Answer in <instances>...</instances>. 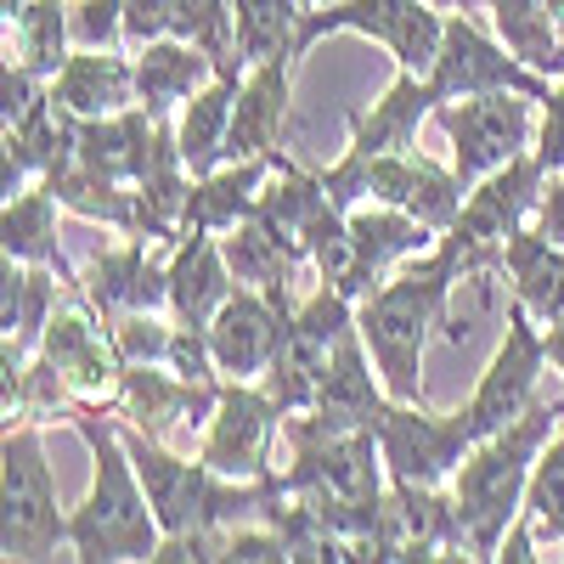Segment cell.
<instances>
[{"label": "cell", "instance_id": "6da1fadb", "mask_svg": "<svg viewBox=\"0 0 564 564\" xmlns=\"http://www.w3.org/2000/svg\"><path fill=\"white\" fill-rule=\"evenodd\" d=\"M68 423L90 446V491L68 513V553L85 564L153 558L164 542V525L153 513L148 486H141V468L124 446L119 417H108V406H79Z\"/></svg>", "mask_w": 564, "mask_h": 564}, {"label": "cell", "instance_id": "7a4b0ae2", "mask_svg": "<svg viewBox=\"0 0 564 564\" xmlns=\"http://www.w3.org/2000/svg\"><path fill=\"white\" fill-rule=\"evenodd\" d=\"M564 423V401L536 395L508 430L475 441V452L463 457V468L452 475V502H457V558H497L502 536L513 531V520L525 513V486L531 468L542 457V446L553 441V430Z\"/></svg>", "mask_w": 564, "mask_h": 564}, {"label": "cell", "instance_id": "3957f363", "mask_svg": "<svg viewBox=\"0 0 564 564\" xmlns=\"http://www.w3.org/2000/svg\"><path fill=\"white\" fill-rule=\"evenodd\" d=\"M463 282L457 260L446 243L412 254L395 265L379 289L356 300V327L372 350V367L390 390V401H423V345L430 327L446 316V300Z\"/></svg>", "mask_w": 564, "mask_h": 564}, {"label": "cell", "instance_id": "277c9868", "mask_svg": "<svg viewBox=\"0 0 564 564\" xmlns=\"http://www.w3.org/2000/svg\"><path fill=\"white\" fill-rule=\"evenodd\" d=\"M322 181H327V198H334V209H356L361 198H372V204H395V209H406V215H417L423 226L435 231H452V220L463 215V175L452 170V164H435L430 153H417V148H406V153H379V159H356V153H345L334 170H322Z\"/></svg>", "mask_w": 564, "mask_h": 564}, {"label": "cell", "instance_id": "5b68a950", "mask_svg": "<svg viewBox=\"0 0 564 564\" xmlns=\"http://www.w3.org/2000/svg\"><path fill=\"white\" fill-rule=\"evenodd\" d=\"M57 547H68V513L57 502L40 423H7V446H0V558L34 564L57 558Z\"/></svg>", "mask_w": 564, "mask_h": 564}, {"label": "cell", "instance_id": "8992f818", "mask_svg": "<svg viewBox=\"0 0 564 564\" xmlns=\"http://www.w3.org/2000/svg\"><path fill=\"white\" fill-rule=\"evenodd\" d=\"M542 186H547V170L536 153H520L513 164H502L486 181L468 186L463 215L452 220V231H441V243L452 249L463 282H480V276L502 271V249L520 226H531V215L542 204Z\"/></svg>", "mask_w": 564, "mask_h": 564}, {"label": "cell", "instance_id": "52a82bcc", "mask_svg": "<svg viewBox=\"0 0 564 564\" xmlns=\"http://www.w3.org/2000/svg\"><path fill=\"white\" fill-rule=\"evenodd\" d=\"M322 34H367L406 68V74H430L446 40V12L430 0H334L316 7L300 23V57Z\"/></svg>", "mask_w": 564, "mask_h": 564}, {"label": "cell", "instance_id": "ba28073f", "mask_svg": "<svg viewBox=\"0 0 564 564\" xmlns=\"http://www.w3.org/2000/svg\"><path fill=\"white\" fill-rule=\"evenodd\" d=\"M531 102L536 97H525V90H486V97H463V102L435 108L441 130L452 135V170L463 175V186L486 181L491 170H502L536 148Z\"/></svg>", "mask_w": 564, "mask_h": 564}, {"label": "cell", "instance_id": "9c48e42d", "mask_svg": "<svg viewBox=\"0 0 564 564\" xmlns=\"http://www.w3.org/2000/svg\"><path fill=\"white\" fill-rule=\"evenodd\" d=\"M40 356L63 372L68 390H74L85 406H113L124 356H119V345H113L108 316L90 305V294L79 289V282H63L57 311H52V322H45Z\"/></svg>", "mask_w": 564, "mask_h": 564}, {"label": "cell", "instance_id": "30bf717a", "mask_svg": "<svg viewBox=\"0 0 564 564\" xmlns=\"http://www.w3.org/2000/svg\"><path fill=\"white\" fill-rule=\"evenodd\" d=\"M345 327H356V300L334 282H322V289L294 311L289 322V339H282L276 361L265 367V390L282 412H311L316 406V384L327 361H334V345L345 339Z\"/></svg>", "mask_w": 564, "mask_h": 564}, {"label": "cell", "instance_id": "8fae6325", "mask_svg": "<svg viewBox=\"0 0 564 564\" xmlns=\"http://www.w3.org/2000/svg\"><path fill=\"white\" fill-rule=\"evenodd\" d=\"M379 452L390 480L452 486L463 457L475 452V423H468V406L423 412V401H390V412L379 417Z\"/></svg>", "mask_w": 564, "mask_h": 564}, {"label": "cell", "instance_id": "7c38bea8", "mask_svg": "<svg viewBox=\"0 0 564 564\" xmlns=\"http://www.w3.org/2000/svg\"><path fill=\"white\" fill-rule=\"evenodd\" d=\"M435 90V102H463V97H486V90H525V97L547 102L553 97V79L536 74L531 63H520L497 45L468 12H446V40H441V57L435 68L423 74Z\"/></svg>", "mask_w": 564, "mask_h": 564}, {"label": "cell", "instance_id": "4fadbf2b", "mask_svg": "<svg viewBox=\"0 0 564 564\" xmlns=\"http://www.w3.org/2000/svg\"><path fill=\"white\" fill-rule=\"evenodd\" d=\"M282 417L289 412L271 401V390L260 379H226L198 457L226 480H265L276 435H282Z\"/></svg>", "mask_w": 564, "mask_h": 564}, {"label": "cell", "instance_id": "5bb4252c", "mask_svg": "<svg viewBox=\"0 0 564 564\" xmlns=\"http://www.w3.org/2000/svg\"><path fill=\"white\" fill-rule=\"evenodd\" d=\"M294 311L300 305L289 294V282H271V289H243L238 282L209 322V350H215L220 379H265V367L289 339Z\"/></svg>", "mask_w": 564, "mask_h": 564}, {"label": "cell", "instance_id": "9a60e30c", "mask_svg": "<svg viewBox=\"0 0 564 564\" xmlns=\"http://www.w3.org/2000/svg\"><path fill=\"white\" fill-rule=\"evenodd\" d=\"M542 367H547V345H542V327L525 305H508V334L491 356V367L480 372L475 395H468V423H475V441L508 430L542 384Z\"/></svg>", "mask_w": 564, "mask_h": 564}, {"label": "cell", "instance_id": "2e32d148", "mask_svg": "<svg viewBox=\"0 0 564 564\" xmlns=\"http://www.w3.org/2000/svg\"><path fill=\"white\" fill-rule=\"evenodd\" d=\"M215 401H220V384H193L181 379L170 361H135L119 372V390H113V406L119 423L130 430L153 435V441H175L186 430H198V423L215 417Z\"/></svg>", "mask_w": 564, "mask_h": 564}, {"label": "cell", "instance_id": "e0dca14e", "mask_svg": "<svg viewBox=\"0 0 564 564\" xmlns=\"http://www.w3.org/2000/svg\"><path fill=\"white\" fill-rule=\"evenodd\" d=\"M372 558L401 564V558H457V502L446 486H412L390 480L372 525Z\"/></svg>", "mask_w": 564, "mask_h": 564}, {"label": "cell", "instance_id": "ac0fdd59", "mask_svg": "<svg viewBox=\"0 0 564 564\" xmlns=\"http://www.w3.org/2000/svg\"><path fill=\"white\" fill-rule=\"evenodd\" d=\"M159 249L164 243H153V238H124L102 254H90L79 271V289L108 322L135 316V311H164L170 305V260H159Z\"/></svg>", "mask_w": 564, "mask_h": 564}, {"label": "cell", "instance_id": "d6986e66", "mask_svg": "<svg viewBox=\"0 0 564 564\" xmlns=\"http://www.w3.org/2000/svg\"><path fill=\"white\" fill-rule=\"evenodd\" d=\"M441 238L417 215L395 209V204H367V209H350V276H345V294L361 300L372 294L379 282L406 265L412 254L435 249Z\"/></svg>", "mask_w": 564, "mask_h": 564}, {"label": "cell", "instance_id": "ffe728a7", "mask_svg": "<svg viewBox=\"0 0 564 564\" xmlns=\"http://www.w3.org/2000/svg\"><path fill=\"white\" fill-rule=\"evenodd\" d=\"M57 294H63V271L52 265H34V260H12L0 265V327H7V339H0V372H23L45 339V322L57 311Z\"/></svg>", "mask_w": 564, "mask_h": 564}, {"label": "cell", "instance_id": "44dd1931", "mask_svg": "<svg viewBox=\"0 0 564 564\" xmlns=\"http://www.w3.org/2000/svg\"><path fill=\"white\" fill-rule=\"evenodd\" d=\"M327 430H379V417L390 412V390L372 367V350L361 339V327H345V339L334 345L322 384H316V406H311Z\"/></svg>", "mask_w": 564, "mask_h": 564}, {"label": "cell", "instance_id": "7402d4cb", "mask_svg": "<svg viewBox=\"0 0 564 564\" xmlns=\"http://www.w3.org/2000/svg\"><path fill=\"white\" fill-rule=\"evenodd\" d=\"M294 63L300 57H265L243 74L238 108H231V135H226V164L238 159H265L282 148L289 130V102H294Z\"/></svg>", "mask_w": 564, "mask_h": 564}, {"label": "cell", "instance_id": "603a6c76", "mask_svg": "<svg viewBox=\"0 0 564 564\" xmlns=\"http://www.w3.org/2000/svg\"><path fill=\"white\" fill-rule=\"evenodd\" d=\"M231 289H238V276L226 265L220 231H186L170 254V316L209 327L215 311L231 300Z\"/></svg>", "mask_w": 564, "mask_h": 564}, {"label": "cell", "instance_id": "cb8c5ba5", "mask_svg": "<svg viewBox=\"0 0 564 564\" xmlns=\"http://www.w3.org/2000/svg\"><path fill=\"white\" fill-rule=\"evenodd\" d=\"M441 102H435V90H430V79L423 74H395L390 79V90L379 102H372V113H361V108H350V148L345 153H356V159H379V153H406L412 141H417V124L430 119Z\"/></svg>", "mask_w": 564, "mask_h": 564}, {"label": "cell", "instance_id": "d4e9b609", "mask_svg": "<svg viewBox=\"0 0 564 564\" xmlns=\"http://www.w3.org/2000/svg\"><path fill=\"white\" fill-rule=\"evenodd\" d=\"M130 57H135V102L148 108L153 119H164L175 102H193L198 90L220 74L215 57H204L198 45H186V40H175V34L148 40V45H141V52H130Z\"/></svg>", "mask_w": 564, "mask_h": 564}, {"label": "cell", "instance_id": "484cf974", "mask_svg": "<svg viewBox=\"0 0 564 564\" xmlns=\"http://www.w3.org/2000/svg\"><path fill=\"white\" fill-rule=\"evenodd\" d=\"M276 159L282 148L265 159H238V164H220L215 175H198L193 198H186V231H231L238 220H249L260 209L265 181L276 175Z\"/></svg>", "mask_w": 564, "mask_h": 564}, {"label": "cell", "instance_id": "4316f807", "mask_svg": "<svg viewBox=\"0 0 564 564\" xmlns=\"http://www.w3.org/2000/svg\"><path fill=\"white\" fill-rule=\"evenodd\" d=\"M153 141H159V119L135 102L124 113L85 119L79 124V164L108 175V181L135 186L141 175H148V164H153Z\"/></svg>", "mask_w": 564, "mask_h": 564}, {"label": "cell", "instance_id": "83f0119b", "mask_svg": "<svg viewBox=\"0 0 564 564\" xmlns=\"http://www.w3.org/2000/svg\"><path fill=\"white\" fill-rule=\"evenodd\" d=\"M52 97L63 108H74L79 119H108V113H124L135 108V57H119V52H85L74 45V57L57 68L52 79Z\"/></svg>", "mask_w": 564, "mask_h": 564}, {"label": "cell", "instance_id": "f1b7e54d", "mask_svg": "<svg viewBox=\"0 0 564 564\" xmlns=\"http://www.w3.org/2000/svg\"><path fill=\"white\" fill-rule=\"evenodd\" d=\"M502 276L513 289V305H525L542 327L564 316V249L542 238L536 226H520L502 249Z\"/></svg>", "mask_w": 564, "mask_h": 564}, {"label": "cell", "instance_id": "f546056e", "mask_svg": "<svg viewBox=\"0 0 564 564\" xmlns=\"http://www.w3.org/2000/svg\"><path fill=\"white\" fill-rule=\"evenodd\" d=\"M238 90H243V68H220L193 102H186L175 141L186 153V170L193 175H215L226 164V135H231V108H238Z\"/></svg>", "mask_w": 564, "mask_h": 564}, {"label": "cell", "instance_id": "4dcf8cb0", "mask_svg": "<svg viewBox=\"0 0 564 564\" xmlns=\"http://www.w3.org/2000/svg\"><path fill=\"white\" fill-rule=\"evenodd\" d=\"M57 209L63 204L45 181H34L18 198H7V209H0V254L52 265V271H63V282H79V271L63 260V243H57Z\"/></svg>", "mask_w": 564, "mask_h": 564}, {"label": "cell", "instance_id": "1f68e13d", "mask_svg": "<svg viewBox=\"0 0 564 564\" xmlns=\"http://www.w3.org/2000/svg\"><path fill=\"white\" fill-rule=\"evenodd\" d=\"M220 249H226V265L243 289H271V282H294V271L311 260L305 249H294L276 226H265L260 215L238 220L231 231H220Z\"/></svg>", "mask_w": 564, "mask_h": 564}, {"label": "cell", "instance_id": "d6a6232c", "mask_svg": "<svg viewBox=\"0 0 564 564\" xmlns=\"http://www.w3.org/2000/svg\"><path fill=\"white\" fill-rule=\"evenodd\" d=\"M7 57L23 68L57 79V68L74 57V29H68V0H29L7 23Z\"/></svg>", "mask_w": 564, "mask_h": 564}, {"label": "cell", "instance_id": "836d02e7", "mask_svg": "<svg viewBox=\"0 0 564 564\" xmlns=\"http://www.w3.org/2000/svg\"><path fill=\"white\" fill-rule=\"evenodd\" d=\"M45 186H52L57 204L74 209L79 220H102V226L119 231V238H130V231H135V186L85 170L79 159L68 170H57V175H45Z\"/></svg>", "mask_w": 564, "mask_h": 564}, {"label": "cell", "instance_id": "e575fe53", "mask_svg": "<svg viewBox=\"0 0 564 564\" xmlns=\"http://www.w3.org/2000/svg\"><path fill=\"white\" fill-rule=\"evenodd\" d=\"M300 23H305V0H238V52L243 63L265 57H300Z\"/></svg>", "mask_w": 564, "mask_h": 564}, {"label": "cell", "instance_id": "d590c367", "mask_svg": "<svg viewBox=\"0 0 564 564\" xmlns=\"http://www.w3.org/2000/svg\"><path fill=\"white\" fill-rule=\"evenodd\" d=\"M170 34L215 57V68H249L238 52V0H175Z\"/></svg>", "mask_w": 564, "mask_h": 564}, {"label": "cell", "instance_id": "8d00e7d4", "mask_svg": "<svg viewBox=\"0 0 564 564\" xmlns=\"http://www.w3.org/2000/svg\"><path fill=\"white\" fill-rule=\"evenodd\" d=\"M525 520H531L536 531H547L553 520H564V423L553 430V441L542 446V457H536V468H531Z\"/></svg>", "mask_w": 564, "mask_h": 564}, {"label": "cell", "instance_id": "74e56055", "mask_svg": "<svg viewBox=\"0 0 564 564\" xmlns=\"http://www.w3.org/2000/svg\"><path fill=\"white\" fill-rule=\"evenodd\" d=\"M68 29L85 52H119L124 45V0H68Z\"/></svg>", "mask_w": 564, "mask_h": 564}, {"label": "cell", "instance_id": "f35d334b", "mask_svg": "<svg viewBox=\"0 0 564 564\" xmlns=\"http://www.w3.org/2000/svg\"><path fill=\"white\" fill-rule=\"evenodd\" d=\"M108 327H113V345H119L124 367L164 361L170 356V339H175V322H159V311H135V316H119Z\"/></svg>", "mask_w": 564, "mask_h": 564}, {"label": "cell", "instance_id": "ab89813d", "mask_svg": "<svg viewBox=\"0 0 564 564\" xmlns=\"http://www.w3.org/2000/svg\"><path fill=\"white\" fill-rule=\"evenodd\" d=\"M45 90H52V79L34 74V68H23L18 57H7V68H0V130L18 124L23 113H34V108L45 102Z\"/></svg>", "mask_w": 564, "mask_h": 564}, {"label": "cell", "instance_id": "60d3db41", "mask_svg": "<svg viewBox=\"0 0 564 564\" xmlns=\"http://www.w3.org/2000/svg\"><path fill=\"white\" fill-rule=\"evenodd\" d=\"M531 153L542 159V170H547V175H564V74L553 79L547 119H542V130H536V148H531Z\"/></svg>", "mask_w": 564, "mask_h": 564}, {"label": "cell", "instance_id": "b9f144b4", "mask_svg": "<svg viewBox=\"0 0 564 564\" xmlns=\"http://www.w3.org/2000/svg\"><path fill=\"white\" fill-rule=\"evenodd\" d=\"M531 226L542 231V238H553V243L564 249V175H547V186H542V204H536Z\"/></svg>", "mask_w": 564, "mask_h": 564}, {"label": "cell", "instance_id": "7bdbcfd3", "mask_svg": "<svg viewBox=\"0 0 564 564\" xmlns=\"http://www.w3.org/2000/svg\"><path fill=\"white\" fill-rule=\"evenodd\" d=\"M542 345H547V361H553V367L564 372V316L542 327Z\"/></svg>", "mask_w": 564, "mask_h": 564}, {"label": "cell", "instance_id": "ee69618b", "mask_svg": "<svg viewBox=\"0 0 564 564\" xmlns=\"http://www.w3.org/2000/svg\"><path fill=\"white\" fill-rule=\"evenodd\" d=\"M23 7H29V0H0V18H7V23H12V18H18Z\"/></svg>", "mask_w": 564, "mask_h": 564}, {"label": "cell", "instance_id": "f6af8a7d", "mask_svg": "<svg viewBox=\"0 0 564 564\" xmlns=\"http://www.w3.org/2000/svg\"><path fill=\"white\" fill-rule=\"evenodd\" d=\"M430 7H441V12H468V0H430Z\"/></svg>", "mask_w": 564, "mask_h": 564}, {"label": "cell", "instance_id": "bcb514c9", "mask_svg": "<svg viewBox=\"0 0 564 564\" xmlns=\"http://www.w3.org/2000/svg\"><path fill=\"white\" fill-rule=\"evenodd\" d=\"M536 536H547V542H564V520H553L547 531H536Z\"/></svg>", "mask_w": 564, "mask_h": 564}, {"label": "cell", "instance_id": "7dc6e473", "mask_svg": "<svg viewBox=\"0 0 564 564\" xmlns=\"http://www.w3.org/2000/svg\"><path fill=\"white\" fill-rule=\"evenodd\" d=\"M316 7H334V0H305V12H316Z\"/></svg>", "mask_w": 564, "mask_h": 564}]
</instances>
